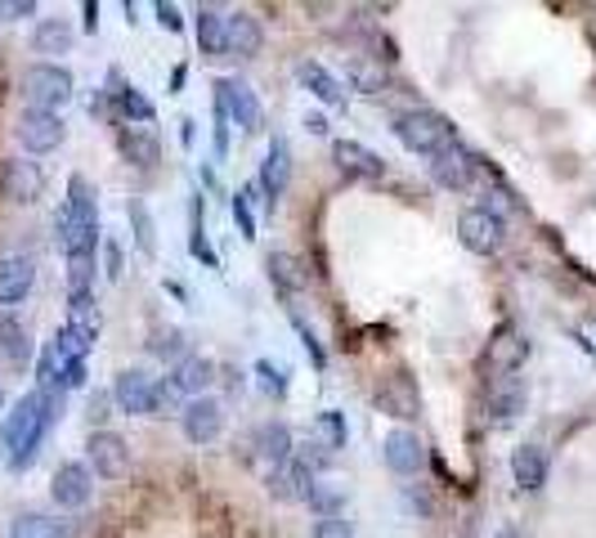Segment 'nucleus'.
<instances>
[{
	"label": "nucleus",
	"mask_w": 596,
	"mask_h": 538,
	"mask_svg": "<svg viewBox=\"0 0 596 538\" xmlns=\"http://www.w3.org/2000/svg\"><path fill=\"white\" fill-rule=\"evenodd\" d=\"M458 238H462V248L471 256H493L507 242V220L484 211V207H467L458 216Z\"/></svg>",
	"instance_id": "5"
},
{
	"label": "nucleus",
	"mask_w": 596,
	"mask_h": 538,
	"mask_svg": "<svg viewBox=\"0 0 596 538\" xmlns=\"http://www.w3.org/2000/svg\"><path fill=\"white\" fill-rule=\"evenodd\" d=\"M117 108H122L130 122H153V104H148L144 90H135V85H122V90H117Z\"/></svg>",
	"instance_id": "39"
},
{
	"label": "nucleus",
	"mask_w": 596,
	"mask_h": 538,
	"mask_svg": "<svg viewBox=\"0 0 596 538\" xmlns=\"http://www.w3.org/2000/svg\"><path fill=\"white\" fill-rule=\"evenodd\" d=\"M55 417H59V396H55V390H27V396L10 409L5 426H0V439H5V462L14 471L36 458L41 439L49 435Z\"/></svg>",
	"instance_id": "1"
},
{
	"label": "nucleus",
	"mask_w": 596,
	"mask_h": 538,
	"mask_svg": "<svg viewBox=\"0 0 596 538\" xmlns=\"http://www.w3.org/2000/svg\"><path fill=\"white\" fill-rule=\"evenodd\" d=\"M377 409H381V413H390V417H400V422L417 417V413H422L417 381H413L409 373H394V377H386V381H381V390H377Z\"/></svg>",
	"instance_id": "17"
},
{
	"label": "nucleus",
	"mask_w": 596,
	"mask_h": 538,
	"mask_svg": "<svg viewBox=\"0 0 596 538\" xmlns=\"http://www.w3.org/2000/svg\"><path fill=\"white\" fill-rule=\"evenodd\" d=\"M332 162H336V171L345 180H381L386 175V162L359 139H336L332 144Z\"/></svg>",
	"instance_id": "16"
},
{
	"label": "nucleus",
	"mask_w": 596,
	"mask_h": 538,
	"mask_svg": "<svg viewBox=\"0 0 596 538\" xmlns=\"http://www.w3.org/2000/svg\"><path fill=\"white\" fill-rule=\"evenodd\" d=\"M68 328L81 336H99V310H94V291H68Z\"/></svg>",
	"instance_id": "33"
},
{
	"label": "nucleus",
	"mask_w": 596,
	"mask_h": 538,
	"mask_svg": "<svg viewBox=\"0 0 596 538\" xmlns=\"http://www.w3.org/2000/svg\"><path fill=\"white\" fill-rule=\"evenodd\" d=\"M85 27H90V32L99 27V0H85Z\"/></svg>",
	"instance_id": "52"
},
{
	"label": "nucleus",
	"mask_w": 596,
	"mask_h": 538,
	"mask_svg": "<svg viewBox=\"0 0 596 538\" xmlns=\"http://www.w3.org/2000/svg\"><path fill=\"white\" fill-rule=\"evenodd\" d=\"M306 130L310 135H328V117L323 113H306Z\"/></svg>",
	"instance_id": "50"
},
{
	"label": "nucleus",
	"mask_w": 596,
	"mask_h": 538,
	"mask_svg": "<svg viewBox=\"0 0 596 538\" xmlns=\"http://www.w3.org/2000/svg\"><path fill=\"white\" fill-rule=\"evenodd\" d=\"M287 180H291V144L283 135H274L265 149V162H261V180H256V188L265 193V207H274L287 193Z\"/></svg>",
	"instance_id": "14"
},
{
	"label": "nucleus",
	"mask_w": 596,
	"mask_h": 538,
	"mask_svg": "<svg viewBox=\"0 0 596 538\" xmlns=\"http://www.w3.org/2000/svg\"><path fill=\"white\" fill-rule=\"evenodd\" d=\"M525 351H529V346L516 336V328H503L498 336L489 341V368H493V373H503V377H512V373H516V364L525 359Z\"/></svg>",
	"instance_id": "27"
},
{
	"label": "nucleus",
	"mask_w": 596,
	"mask_h": 538,
	"mask_svg": "<svg viewBox=\"0 0 596 538\" xmlns=\"http://www.w3.org/2000/svg\"><path fill=\"white\" fill-rule=\"evenodd\" d=\"M10 538H64V525L41 516V512H27V516H19L10 525Z\"/></svg>",
	"instance_id": "36"
},
{
	"label": "nucleus",
	"mask_w": 596,
	"mask_h": 538,
	"mask_svg": "<svg viewBox=\"0 0 596 538\" xmlns=\"http://www.w3.org/2000/svg\"><path fill=\"white\" fill-rule=\"evenodd\" d=\"M0 359L14 364V368H23L32 359V336L10 310H0Z\"/></svg>",
	"instance_id": "25"
},
{
	"label": "nucleus",
	"mask_w": 596,
	"mask_h": 538,
	"mask_svg": "<svg viewBox=\"0 0 596 538\" xmlns=\"http://www.w3.org/2000/svg\"><path fill=\"white\" fill-rule=\"evenodd\" d=\"M19 144L27 153H55L59 144H64V117L59 113H36V108H23L19 113V126H14Z\"/></svg>",
	"instance_id": "6"
},
{
	"label": "nucleus",
	"mask_w": 596,
	"mask_h": 538,
	"mask_svg": "<svg viewBox=\"0 0 596 538\" xmlns=\"http://www.w3.org/2000/svg\"><path fill=\"white\" fill-rule=\"evenodd\" d=\"M188 252L197 256V261H207V265H216V252L207 248V233H203V225L193 220V238H188Z\"/></svg>",
	"instance_id": "46"
},
{
	"label": "nucleus",
	"mask_w": 596,
	"mask_h": 538,
	"mask_svg": "<svg viewBox=\"0 0 596 538\" xmlns=\"http://www.w3.org/2000/svg\"><path fill=\"white\" fill-rule=\"evenodd\" d=\"M332 454L319 445V439H306V445H291V467L296 471H306L310 480H319V471H328Z\"/></svg>",
	"instance_id": "34"
},
{
	"label": "nucleus",
	"mask_w": 596,
	"mask_h": 538,
	"mask_svg": "<svg viewBox=\"0 0 596 538\" xmlns=\"http://www.w3.org/2000/svg\"><path fill=\"white\" fill-rule=\"evenodd\" d=\"M233 220H238L242 238H256V216H252V198H247V188L233 193Z\"/></svg>",
	"instance_id": "42"
},
{
	"label": "nucleus",
	"mask_w": 596,
	"mask_h": 538,
	"mask_svg": "<svg viewBox=\"0 0 596 538\" xmlns=\"http://www.w3.org/2000/svg\"><path fill=\"white\" fill-rule=\"evenodd\" d=\"M117 149H122V158H126L130 167H139V171H153V167L162 162V139H158L153 130H139V126H122Z\"/></svg>",
	"instance_id": "20"
},
{
	"label": "nucleus",
	"mask_w": 596,
	"mask_h": 538,
	"mask_svg": "<svg viewBox=\"0 0 596 538\" xmlns=\"http://www.w3.org/2000/svg\"><path fill=\"white\" fill-rule=\"evenodd\" d=\"M153 390H158V377H148L144 368H122L113 381V400L122 413L153 417Z\"/></svg>",
	"instance_id": "11"
},
{
	"label": "nucleus",
	"mask_w": 596,
	"mask_h": 538,
	"mask_svg": "<svg viewBox=\"0 0 596 538\" xmlns=\"http://www.w3.org/2000/svg\"><path fill=\"white\" fill-rule=\"evenodd\" d=\"M36 283V265L32 256H5L0 261V306H19Z\"/></svg>",
	"instance_id": "21"
},
{
	"label": "nucleus",
	"mask_w": 596,
	"mask_h": 538,
	"mask_svg": "<svg viewBox=\"0 0 596 538\" xmlns=\"http://www.w3.org/2000/svg\"><path fill=\"white\" fill-rule=\"evenodd\" d=\"M32 14H36L32 0H5V5H0V19H32Z\"/></svg>",
	"instance_id": "48"
},
{
	"label": "nucleus",
	"mask_w": 596,
	"mask_h": 538,
	"mask_svg": "<svg viewBox=\"0 0 596 538\" xmlns=\"http://www.w3.org/2000/svg\"><path fill=\"white\" fill-rule=\"evenodd\" d=\"M55 233L64 256H94L99 248V193L85 175L68 180V198L55 211Z\"/></svg>",
	"instance_id": "2"
},
{
	"label": "nucleus",
	"mask_w": 596,
	"mask_h": 538,
	"mask_svg": "<svg viewBox=\"0 0 596 538\" xmlns=\"http://www.w3.org/2000/svg\"><path fill=\"white\" fill-rule=\"evenodd\" d=\"M310 538H355V529H351V520H345V516H323V520H314Z\"/></svg>",
	"instance_id": "44"
},
{
	"label": "nucleus",
	"mask_w": 596,
	"mask_h": 538,
	"mask_svg": "<svg viewBox=\"0 0 596 538\" xmlns=\"http://www.w3.org/2000/svg\"><path fill=\"white\" fill-rule=\"evenodd\" d=\"M296 77H301V85L314 94V100H323L328 108H341V104H345V85H341L323 64H314V59L296 64Z\"/></svg>",
	"instance_id": "22"
},
{
	"label": "nucleus",
	"mask_w": 596,
	"mask_h": 538,
	"mask_svg": "<svg viewBox=\"0 0 596 538\" xmlns=\"http://www.w3.org/2000/svg\"><path fill=\"white\" fill-rule=\"evenodd\" d=\"M512 476H516V484L525 489V494H538V489L548 484V454H542L538 445H520L512 454Z\"/></svg>",
	"instance_id": "23"
},
{
	"label": "nucleus",
	"mask_w": 596,
	"mask_h": 538,
	"mask_svg": "<svg viewBox=\"0 0 596 538\" xmlns=\"http://www.w3.org/2000/svg\"><path fill=\"white\" fill-rule=\"evenodd\" d=\"M256 373L265 377L261 386L270 390V396H287V368H278V364H270V359H261V364H256Z\"/></svg>",
	"instance_id": "43"
},
{
	"label": "nucleus",
	"mask_w": 596,
	"mask_h": 538,
	"mask_svg": "<svg viewBox=\"0 0 596 538\" xmlns=\"http://www.w3.org/2000/svg\"><path fill=\"white\" fill-rule=\"evenodd\" d=\"M211 377H216V364H211V359H203V355H184L180 364H171V377H167V381L175 386V396L197 400V396H207Z\"/></svg>",
	"instance_id": "19"
},
{
	"label": "nucleus",
	"mask_w": 596,
	"mask_h": 538,
	"mask_svg": "<svg viewBox=\"0 0 596 538\" xmlns=\"http://www.w3.org/2000/svg\"><path fill=\"white\" fill-rule=\"evenodd\" d=\"M265 270H270V283L278 291H306L310 287V274L301 265V256H291V252H270L265 256Z\"/></svg>",
	"instance_id": "26"
},
{
	"label": "nucleus",
	"mask_w": 596,
	"mask_h": 538,
	"mask_svg": "<svg viewBox=\"0 0 596 538\" xmlns=\"http://www.w3.org/2000/svg\"><path fill=\"white\" fill-rule=\"evenodd\" d=\"M197 45H203V59H225V14L216 5L197 10Z\"/></svg>",
	"instance_id": "31"
},
{
	"label": "nucleus",
	"mask_w": 596,
	"mask_h": 538,
	"mask_svg": "<svg viewBox=\"0 0 596 538\" xmlns=\"http://www.w3.org/2000/svg\"><path fill=\"white\" fill-rule=\"evenodd\" d=\"M19 90H23V100H27V108H36V113H59L68 100H72V72L64 68V64H32L27 72H23V81H19Z\"/></svg>",
	"instance_id": "4"
},
{
	"label": "nucleus",
	"mask_w": 596,
	"mask_h": 538,
	"mask_svg": "<svg viewBox=\"0 0 596 538\" xmlns=\"http://www.w3.org/2000/svg\"><path fill=\"white\" fill-rule=\"evenodd\" d=\"M104 409H108V396H94V400H90V417H94V422H104V417H108Z\"/></svg>",
	"instance_id": "51"
},
{
	"label": "nucleus",
	"mask_w": 596,
	"mask_h": 538,
	"mask_svg": "<svg viewBox=\"0 0 596 538\" xmlns=\"http://www.w3.org/2000/svg\"><path fill=\"white\" fill-rule=\"evenodd\" d=\"M158 23L167 32H184V19H180V5H171V0H158Z\"/></svg>",
	"instance_id": "47"
},
{
	"label": "nucleus",
	"mask_w": 596,
	"mask_h": 538,
	"mask_svg": "<svg viewBox=\"0 0 596 538\" xmlns=\"http://www.w3.org/2000/svg\"><path fill=\"white\" fill-rule=\"evenodd\" d=\"M314 431L323 435L319 445L328 449V454H336V449H345V417L336 413V409H323L319 417H314Z\"/></svg>",
	"instance_id": "37"
},
{
	"label": "nucleus",
	"mask_w": 596,
	"mask_h": 538,
	"mask_svg": "<svg viewBox=\"0 0 596 538\" xmlns=\"http://www.w3.org/2000/svg\"><path fill=\"white\" fill-rule=\"evenodd\" d=\"M216 90H220V100L229 108V122L242 126L247 135H256L261 130V100H256V90L247 85V81H238V77H220Z\"/></svg>",
	"instance_id": "13"
},
{
	"label": "nucleus",
	"mask_w": 596,
	"mask_h": 538,
	"mask_svg": "<svg viewBox=\"0 0 596 538\" xmlns=\"http://www.w3.org/2000/svg\"><path fill=\"white\" fill-rule=\"evenodd\" d=\"M394 139H400L409 153H422V158H435V153L449 149V144H458L454 122L444 113H435V108L400 113V117H394Z\"/></svg>",
	"instance_id": "3"
},
{
	"label": "nucleus",
	"mask_w": 596,
	"mask_h": 538,
	"mask_svg": "<svg viewBox=\"0 0 596 538\" xmlns=\"http://www.w3.org/2000/svg\"><path fill=\"white\" fill-rule=\"evenodd\" d=\"M180 431H184L188 445H211V439L225 431V409H220V400H211V396L184 400V409H180Z\"/></svg>",
	"instance_id": "7"
},
{
	"label": "nucleus",
	"mask_w": 596,
	"mask_h": 538,
	"mask_svg": "<svg viewBox=\"0 0 596 538\" xmlns=\"http://www.w3.org/2000/svg\"><path fill=\"white\" fill-rule=\"evenodd\" d=\"M351 85L355 90H364V94H381L386 90V72H381V64H351Z\"/></svg>",
	"instance_id": "40"
},
{
	"label": "nucleus",
	"mask_w": 596,
	"mask_h": 538,
	"mask_svg": "<svg viewBox=\"0 0 596 538\" xmlns=\"http://www.w3.org/2000/svg\"><path fill=\"white\" fill-rule=\"evenodd\" d=\"M126 216H130V229H135V248L144 256H158V225H153V211L144 207V198H130Z\"/></svg>",
	"instance_id": "32"
},
{
	"label": "nucleus",
	"mask_w": 596,
	"mask_h": 538,
	"mask_svg": "<svg viewBox=\"0 0 596 538\" xmlns=\"http://www.w3.org/2000/svg\"><path fill=\"white\" fill-rule=\"evenodd\" d=\"M85 454H90V467L104 480H122L130 471V449H126V439L117 431H90Z\"/></svg>",
	"instance_id": "10"
},
{
	"label": "nucleus",
	"mask_w": 596,
	"mask_h": 538,
	"mask_svg": "<svg viewBox=\"0 0 596 538\" xmlns=\"http://www.w3.org/2000/svg\"><path fill=\"white\" fill-rule=\"evenodd\" d=\"M291 323H296V332H301V346L310 351V359H314V368H328V355H323V346H319V336H314V332H310V328H306L301 319H291Z\"/></svg>",
	"instance_id": "45"
},
{
	"label": "nucleus",
	"mask_w": 596,
	"mask_h": 538,
	"mask_svg": "<svg viewBox=\"0 0 596 538\" xmlns=\"http://www.w3.org/2000/svg\"><path fill=\"white\" fill-rule=\"evenodd\" d=\"M475 171H480V158H475L471 149H462V144H449L444 153L431 158V180H435L439 188H454V193L471 188Z\"/></svg>",
	"instance_id": "9"
},
{
	"label": "nucleus",
	"mask_w": 596,
	"mask_h": 538,
	"mask_svg": "<svg viewBox=\"0 0 596 538\" xmlns=\"http://www.w3.org/2000/svg\"><path fill=\"white\" fill-rule=\"evenodd\" d=\"M0 400H5V396H0Z\"/></svg>",
	"instance_id": "54"
},
{
	"label": "nucleus",
	"mask_w": 596,
	"mask_h": 538,
	"mask_svg": "<svg viewBox=\"0 0 596 538\" xmlns=\"http://www.w3.org/2000/svg\"><path fill=\"white\" fill-rule=\"evenodd\" d=\"M94 494V476L85 462H64L55 471V480H49V499H55L64 512H81Z\"/></svg>",
	"instance_id": "12"
},
{
	"label": "nucleus",
	"mask_w": 596,
	"mask_h": 538,
	"mask_svg": "<svg viewBox=\"0 0 596 538\" xmlns=\"http://www.w3.org/2000/svg\"><path fill=\"white\" fill-rule=\"evenodd\" d=\"M314 512H319V520L323 516H341V503H345V494H341V489L336 484H319L314 480V489H310V499H306Z\"/></svg>",
	"instance_id": "38"
},
{
	"label": "nucleus",
	"mask_w": 596,
	"mask_h": 538,
	"mask_svg": "<svg viewBox=\"0 0 596 538\" xmlns=\"http://www.w3.org/2000/svg\"><path fill=\"white\" fill-rule=\"evenodd\" d=\"M72 41H77V32L64 19H41L36 32H32V50L36 55H68Z\"/></svg>",
	"instance_id": "28"
},
{
	"label": "nucleus",
	"mask_w": 596,
	"mask_h": 538,
	"mask_svg": "<svg viewBox=\"0 0 596 538\" xmlns=\"http://www.w3.org/2000/svg\"><path fill=\"white\" fill-rule=\"evenodd\" d=\"M291 431L283 426V422H265L261 431H256V454H261V462L270 467V471H278V467H287L291 462Z\"/></svg>",
	"instance_id": "24"
},
{
	"label": "nucleus",
	"mask_w": 596,
	"mask_h": 538,
	"mask_svg": "<svg viewBox=\"0 0 596 538\" xmlns=\"http://www.w3.org/2000/svg\"><path fill=\"white\" fill-rule=\"evenodd\" d=\"M489 413L498 422H512L516 413H525V381L520 377H503L489 390Z\"/></svg>",
	"instance_id": "30"
},
{
	"label": "nucleus",
	"mask_w": 596,
	"mask_h": 538,
	"mask_svg": "<svg viewBox=\"0 0 596 538\" xmlns=\"http://www.w3.org/2000/svg\"><path fill=\"white\" fill-rule=\"evenodd\" d=\"M381 458H386V467H390L394 476H417V471H422V462H426V449H422L417 431L400 426V431H390V435H386Z\"/></svg>",
	"instance_id": "18"
},
{
	"label": "nucleus",
	"mask_w": 596,
	"mask_h": 538,
	"mask_svg": "<svg viewBox=\"0 0 596 538\" xmlns=\"http://www.w3.org/2000/svg\"><path fill=\"white\" fill-rule=\"evenodd\" d=\"M148 351H153L158 359L180 364V359L188 355V341H184V332H180V328H158L153 336H148Z\"/></svg>",
	"instance_id": "35"
},
{
	"label": "nucleus",
	"mask_w": 596,
	"mask_h": 538,
	"mask_svg": "<svg viewBox=\"0 0 596 538\" xmlns=\"http://www.w3.org/2000/svg\"><path fill=\"white\" fill-rule=\"evenodd\" d=\"M0 193L19 207H32L45 193V171L32 158H10L5 167H0Z\"/></svg>",
	"instance_id": "8"
},
{
	"label": "nucleus",
	"mask_w": 596,
	"mask_h": 538,
	"mask_svg": "<svg viewBox=\"0 0 596 538\" xmlns=\"http://www.w3.org/2000/svg\"><path fill=\"white\" fill-rule=\"evenodd\" d=\"M261 45H265V27H261V19L252 10L225 14V55L252 59V55H261Z\"/></svg>",
	"instance_id": "15"
},
{
	"label": "nucleus",
	"mask_w": 596,
	"mask_h": 538,
	"mask_svg": "<svg viewBox=\"0 0 596 538\" xmlns=\"http://www.w3.org/2000/svg\"><path fill=\"white\" fill-rule=\"evenodd\" d=\"M94 256H68V291H90L94 287Z\"/></svg>",
	"instance_id": "41"
},
{
	"label": "nucleus",
	"mask_w": 596,
	"mask_h": 538,
	"mask_svg": "<svg viewBox=\"0 0 596 538\" xmlns=\"http://www.w3.org/2000/svg\"><path fill=\"white\" fill-rule=\"evenodd\" d=\"M310 489H314V480H310L306 471H296L291 462L278 467V471H270V494H274L278 503H306Z\"/></svg>",
	"instance_id": "29"
},
{
	"label": "nucleus",
	"mask_w": 596,
	"mask_h": 538,
	"mask_svg": "<svg viewBox=\"0 0 596 538\" xmlns=\"http://www.w3.org/2000/svg\"><path fill=\"white\" fill-rule=\"evenodd\" d=\"M108 278H122V248L108 242Z\"/></svg>",
	"instance_id": "49"
},
{
	"label": "nucleus",
	"mask_w": 596,
	"mask_h": 538,
	"mask_svg": "<svg viewBox=\"0 0 596 538\" xmlns=\"http://www.w3.org/2000/svg\"><path fill=\"white\" fill-rule=\"evenodd\" d=\"M493 538H520V529H512V525H503L498 534H493Z\"/></svg>",
	"instance_id": "53"
}]
</instances>
